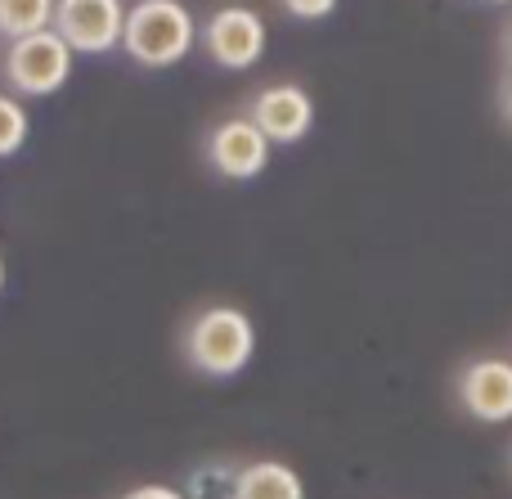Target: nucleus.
<instances>
[{
  "label": "nucleus",
  "mask_w": 512,
  "mask_h": 499,
  "mask_svg": "<svg viewBox=\"0 0 512 499\" xmlns=\"http://www.w3.org/2000/svg\"><path fill=\"white\" fill-rule=\"evenodd\" d=\"M454 392H459V405L468 419L486 423V428L512 423V360H504V356L472 360L459 374Z\"/></svg>",
  "instance_id": "nucleus-6"
},
{
  "label": "nucleus",
  "mask_w": 512,
  "mask_h": 499,
  "mask_svg": "<svg viewBox=\"0 0 512 499\" xmlns=\"http://www.w3.org/2000/svg\"><path fill=\"white\" fill-rule=\"evenodd\" d=\"M198 45V23L180 0H140L126 9L122 50L140 68H171Z\"/></svg>",
  "instance_id": "nucleus-2"
},
{
  "label": "nucleus",
  "mask_w": 512,
  "mask_h": 499,
  "mask_svg": "<svg viewBox=\"0 0 512 499\" xmlns=\"http://www.w3.org/2000/svg\"><path fill=\"white\" fill-rule=\"evenodd\" d=\"M508 59H512V32H508Z\"/></svg>",
  "instance_id": "nucleus-16"
},
{
  "label": "nucleus",
  "mask_w": 512,
  "mask_h": 499,
  "mask_svg": "<svg viewBox=\"0 0 512 499\" xmlns=\"http://www.w3.org/2000/svg\"><path fill=\"white\" fill-rule=\"evenodd\" d=\"M279 5L301 23H319V18H328L337 9V0H279Z\"/></svg>",
  "instance_id": "nucleus-12"
},
{
  "label": "nucleus",
  "mask_w": 512,
  "mask_h": 499,
  "mask_svg": "<svg viewBox=\"0 0 512 499\" xmlns=\"http://www.w3.org/2000/svg\"><path fill=\"white\" fill-rule=\"evenodd\" d=\"M0 288H5V257H0Z\"/></svg>",
  "instance_id": "nucleus-15"
},
{
  "label": "nucleus",
  "mask_w": 512,
  "mask_h": 499,
  "mask_svg": "<svg viewBox=\"0 0 512 499\" xmlns=\"http://www.w3.org/2000/svg\"><path fill=\"white\" fill-rule=\"evenodd\" d=\"M230 499H306V486H301L297 468L279 464V459H256V464L239 468Z\"/></svg>",
  "instance_id": "nucleus-9"
},
{
  "label": "nucleus",
  "mask_w": 512,
  "mask_h": 499,
  "mask_svg": "<svg viewBox=\"0 0 512 499\" xmlns=\"http://www.w3.org/2000/svg\"><path fill=\"white\" fill-rule=\"evenodd\" d=\"M54 5L59 0H0V36L18 41V36L45 32L54 23Z\"/></svg>",
  "instance_id": "nucleus-10"
},
{
  "label": "nucleus",
  "mask_w": 512,
  "mask_h": 499,
  "mask_svg": "<svg viewBox=\"0 0 512 499\" xmlns=\"http://www.w3.org/2000/svg\"><path fill=\"white\" fill-rule=\"evenodd\" d=\"M198 41H203L207 59L221 63L230 72H243V68H256L270 45V32H265V18L248 5H225L198 27Z\"/></svg>",
  "instance_id": "nucleus-4"
},
{
  "label": "nucleus",
  "mask_w": 512,
  "mask_h": 499,
  "mask_svg": "<svg viewBox=\"0 0 512 499\" xmlns=\"http://www.w3.org/2000/svg\"><path fill=\"white\" fill-rule=\"evenodd\" d=\"M122 499H185L176 491V486H162V482H149V486H135V491H126Z\"/></svg>",
  "instance_id": "nucleus-13"
},
{
  "label": "nucleus",
  "mask_w": 512,
  "mask_h": 499,
  "mask_svg": "<svg viewBox=\"0 0 512 499\" xmlns=\"http://www.w3.org/2000/svg\"><path fill=\"white\" fill-rule=\"evenodd\" d=\"M248 117L265 131L270 144H297L315 126V99L297 86V81H274V86L256 90Z\"/></svg>",
  "instance_id": "nucleus-8"
},
{
  "label": "nucleus",
  "mask_w": 512,
  "mask_h": 499,
  "mask_svg": "<svg viewBox=\"0 0 512 499\" xmlns=\"http://www.w3.org/2000/svg\"><path fill=\"white\" fill-rule=\"evenodd\" d=\"M504 117L512 122V81H508V90H504Z\"/></svg>",
  "instance_id": "nucleus-14"
},
{
  "label": "nucleus",
  "mask_w": 512,
  "mask_h": 499,
  "mask_svg": "<svg viewBox=\"0 0 512 499\" xmlns=\"http://www.w3.org/2000/svg\"><path fill=\"white\" fill-rule=\"evenodd\" d=\"M490 5H508V0H490Z\"/></svg>",
  "instance_id": "nucleus-17"
},
{
  "label": "nucleus",
  "mask_w": 512,
  "mask_h": 499,
  "mask_svg": "<svg viewBox=\"0 0 512 499\" xmlns=\"http://www.w3.org/2000/svg\"><path fill=\"white\" fill-rule=\"evenodd\" d=\"M27 131H32V122H27L23 99L0 95V158H14L27 144Z\"/></svg>",
  "instance_id": "nucleus-11"
},
{
  "label": "nucleus",
  "mask_w": 512,
  "mask_h": 499,
  "mask_svg": "<svg viewBox=\"0 0 512 499\" xmlns=\"http://www.w3.org/2000/svg\"><path fill=\"white\" fill-rule=\"evenodd\" d=\"M50 27L72 45V54H108L122 45L126 5L122 0H59Z\"/></svg>",
  "instance_id": "nucleus-5"
},
{
  "label": "nucleus",
  "mask_w": 512,
  "mask_h": 499,
  "mask_svg": "<svg viewBox=\"0 0 512 499\" xmlns=\"http://www.w3.org/2000/svg\"><path fill=\"white\" fill-rule=\"evenodd\" d=\"M270 149L265 131L252 117H225L221 126H212L207 135V162L221 171L225 180H256L270 167Z\"/></svg>",
  "instance_id": "nucleus-7"
},
{
  "label": "nucleus",
  "mask_w": 512,
  "mask_h": 499,
  "mask_svg": "<svg viewBox=\"0 0 512 499\" xmlns=\"http://www.w3.org/2000/svg\"><path fill=\"white\" fill-rule=\"evenodd\" d=\"M0 72H5V86L14 90V95H27V99L54 95V90H63L72 77V45L63 41L54 27L18 36V41L5 45Z\"/></svg>",
  "instance_id": "nucleus-3"
},
{
  "label": "nucleus",
  "mask_w": 512,
  "mask_h": 499,
  "mask_svg": "<svg viewBox=\"0 0 512 499\" xmlns=\"http://www.w3.org/2000/svg\"><path fill=\"white\" fill-rule=\"evenodd\" d=\"M180 351L185 360L207 378H234L239 369H248L256 351V329L248 311L239 306H207L180 333Z\"/></svg>",
  "instance_id": "nucleus-1"
}]
</instances>
